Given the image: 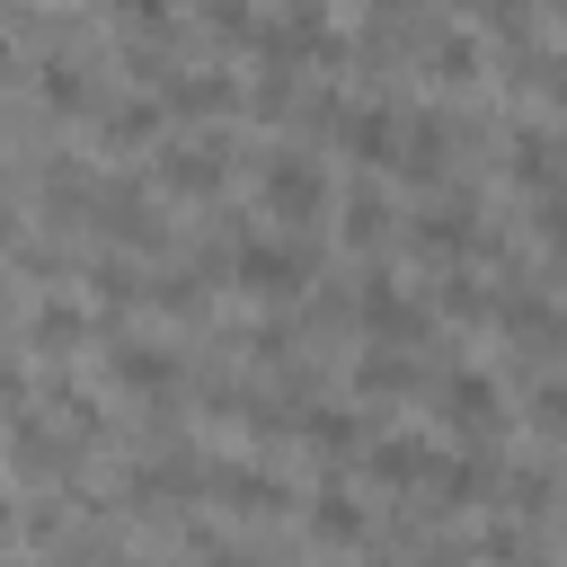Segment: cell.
Masks as SVG:
<instances>
[{
  "label": "cell",
  "mask_w": 567,
  "mask_h": 567,
  "mask_svg": "<svg viewBox=\"0 0 567 567\" xmlns=\"http://www.w3.org/2000/svg\"><path fill=\"white\" fill-rule=\"evenodd\" d=\"M266 195H275V204H310L319 186H310V168H275V186H266Z\"/></svg>",
  "instance_id": "6da1fadb"
}]
</instances>
